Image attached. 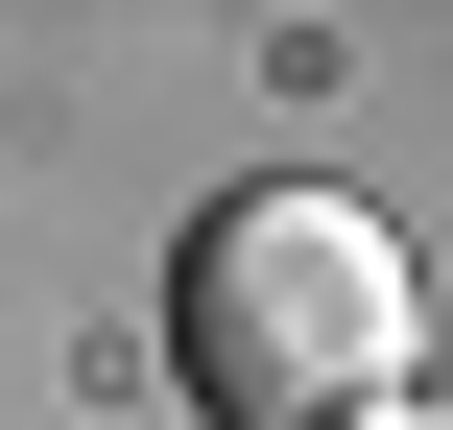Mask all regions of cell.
Listing matches in <instances>:
<instances>
[{
    "mask_svg": "<svg viewBox=\"0 0 453 430\" xmlns=\"http://www.w3.org/2000/svg\"><path fill=\"white\" fill-rule=\"evenodd\" d=\"M406 335H430V287H406V239L358 192H239L191 239V287H167V359H191L215 430H358V407H406Z\"/></svg>",
    "mask_w": 453,
    "mask_h": 430,
    "instance_id": "6da1fadb",
    "label": "cell"
},
{
    "mask_svg": "<svg viewBox=\"0 0 453 430\" xmlns=\"http://www.w3.org/2000/svg\"><path fill=\"white\" fill-rule=\"evenodd\" d=\"M358 430H406V407H358Z\"/></svg>",
    "mask_w": 453,
    "mask_h": 430,
    "instance_id": "7a4b0ae2",
    "label": "cell"
}]
</instances>
